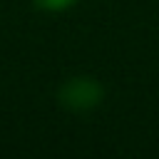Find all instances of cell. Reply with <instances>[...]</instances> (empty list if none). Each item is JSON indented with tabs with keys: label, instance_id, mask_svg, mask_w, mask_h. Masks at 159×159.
Masks as SVG:
<instances>
[{
	"label": "cell",
	"instance_id": "obj_2",
	"mask_svg": "<svg viewBox=\"0 0 159 159\" xmlns=\"http://www.w3.org/2000/svg\"><path fill=\"white\" fill-rule=\"evenodd\" d=\"M35 2L45 10H62V7H70L75 0H35Z\"/></svg>",
	"mask_w": 159,
	"mask_h": 159
},
{
	"label": "cell",
	"instance_id": "obj_1",
	"mask_svg": "<svg viewBox=\"0 0 159 159\" xmlns=\"http://www.w3.org/2000/svg\"><path fill=\"white\" fill-rule=\"evenodd\" d=\"M99 87L92 82V80H72L65 84L62 89V102L75 107V109H84L89 104H94L99 99Z\"/></svg>",
	"mask_w": 159,
	"mask_h": 159
}]
</instances>
